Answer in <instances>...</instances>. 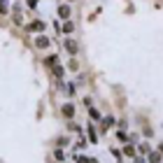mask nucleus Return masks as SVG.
Here are the masks:
<instances>
[{"instance_id": "6e6552de", "label": "nucleus", "mask_w": 163, "mask_h": 163, "mask_svg": "<svg viewBox=\"0 0 163 163\" xmlns=\"http://www.w3.org/2000/svg\"><path fill=\"white\" fill-rule=\"evenodd\" d=\"M124 152H126V156H133V154H135V149H133V147H126Z\"/></svg>"}, {"instance_id": "20e7f679", "label": "nucleus", "mask_w": 163, "mask_h": 163, "mask_svg": "<svg viewBox=\"0 0 163 163\" xmlns=\"http://www.w3.org/2000/svg\"><path fill=\"white\" fill-rule=\"evenodd\" d=\"M65 49L75 54V51H77V44H75V42H70V40H65Z\"/></svg>"}, {"instance_id": "0eeeda50", "label": "nucleus", "mask_w": 163, "mask_h": 163, "mask_svg": "<svg viewBox=\"0 0 163 163\" xmlns=\"http://www.w3.org/2000/svg\"><path fill=\"white\" fill-rule=\"evenodd\" d=\"M63 31H65V33L72 31V23H70V21H65V23H63Z\"/></svg>"}, {"instance_id": "39448f33", "label": "nucleus", "mask_w": 163, "mask_h": 163, "mask_svg": "<svg viewBox=\"0 0 163 163\" xmlns=\"http://www.w3.org/2000/svg\"><path fill=\"white\" fill-rule=\"evenodd\" d=\"M44 28V23L42 21H35V23H31V31H42Z\"/></svg>"}, {"instance_id": "f257e3e1", "label": "nucleus", "mask_w": 163, "mask_h": 163, "mask_svg": "<svg viewBox=\"0 0 163 163\" xmlns=\"http://www.w3.org/2000/svg\"><path fill=\"white\" fill-rule=\"evenodd\" d=\"M63 114L68 117V119H70V117L75 114V107H72V105H65V107H63Z\"/></svg>"}, {"instance_id": "7ed1b4c3", "label": "nucleus", "mask_w": 163, "mask_h": 163, "mask_svg": "<svg viewBox=\"0 0 163 163\" xmlns=\"http://www.w3.org/2000/svg\"><path fill=\"white\" fill-rule=\"evenodd\" d=\"M35 44H37L40 49H44V47L49 44V40H47V37H37V42H35Z\"/></svg>"}, {"instance_id": "423d86ee", "label": "nucleus", "mask_w": 163, "mask_h": 163, "mask_svg": "<svg viewBox=\"0 0 163 163\" xmlns=\"http://www.w3.org/2000/svg\"><path fill=\"white\" fill-rule=\"evenodd\" d=\"M47 65H51V68H56V56H49V58H47Z\"/></svg>"}, {"instance_id": "f03ea898", "label": "nucleus", "mask_w": 163, "mask_h": 163, "mask_svg": "<svg viewBox=\"0 0 163 163\" xmlns=\"http://www.w3.org/2000/svg\"><path fill=\"white\" fill-rule=\"evenodd\" d=\"M58 14H61L63 19H68V16H70V9H68L65 5H61V7H58Z\"/></svg>"}]
</instances>
